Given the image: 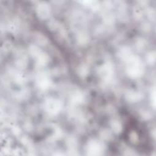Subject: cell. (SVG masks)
<instances>
[{"label":"cell","instance_id":"obj_1","mask_svg":"<svg viewBox=\"0 0 156 156\" xmlns=\"http://www.w3.org/2000/svg\"><path fill=\"white\" fill-rule=\"evenodd\" d=\"M44 109L50 115H56L60 113L63 109V103L60 100L55 98H50L46 100L44 103Z\"/></svg>","mask_w":156,"mask_h":156},{"label":"cell","instance_id":"obj_2","mask_svg":"<svg viewBox=\"0 0 156 156\" xmlns=\"http://www.w3.org/2000/svg\"><path fill=\"white\" fill-rule=\"evenodd\" d=\"M36 12L40 19H47L51 15V8L46 3H41L37 6Z\"/></svg>","mask_w":156,"mask_h":156},{"label":"cell","instance_id":"obj_3","mask_svg":"<svg viewBox=\"0 0 156 156\" xmlns=\"http://www.w3.org/2000/svg\"><path fill=\"white\" fill-rule=\"evenodd\" d=\"M86 156H97V154L99 152V147L98 144L96 142L89 143L86 147Z\"/></svg>","mask_w":156,"mask_h":156},{"label":"cell","instance_id":"obj_4","mask_svg":"<svg viewBox=\"0 0 156 156\" xmlns=\"http://www.w3.org/2000/svg\"><path fill=\"white\" fill-rule=\"evenodd\" d=\"M51 80L46 76H41L37 80V85L40 90H47L51 86Z\"/></svg>","mask_w":156,"mask_h":156},{"label":"cell","instance_id":"obj_5","mask_svg":"<svg viewBox=\"0 0 156 156\" xmlns=\"http://www.w3.org/2000/svg\"><path fill=\"white\" fill-rule=\"evenodd\" d=\"M83 5H92V3L94 2V0H79Z\"/></svg>","mask_w":156,"mask_h":156},{"label":"cell","instance_id":"obj_6","mask_svg":"<svg viewBox=\"0 0 156 156\" xmlns=\"http://www.w3.org/2000/svg\"><path fill=\"white\" fill-rule=\"evenodd\" d=\"M52 156H65L63 154H62V153H60V152H57V153H55V154H53V155Z\"/></svg>","mask_w":156,"mask_h":156}]
</instances>
